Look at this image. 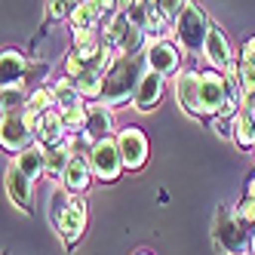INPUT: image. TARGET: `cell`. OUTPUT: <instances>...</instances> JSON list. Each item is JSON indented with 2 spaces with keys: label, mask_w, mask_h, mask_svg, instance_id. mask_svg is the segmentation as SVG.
Here are the masks:
<instances>
[{
  "label": "cell",
  "mask_w": 255,
  "mask_h": 255,
  "mask_svg": "<svg viewBox=\"0 0 255 255\" xmlns=\"http://www.w3.org/2000/svg\"><path fill=\"white\" fill-rule=\"evenodd\" d=\"M120 9L129 15V22L138 25L151 40L169 37L172 34V22L163 15V9L157 6V0H120Z\"/></svg>",
  "instance_id": "5b68a950"
},
{
  "label": "cell",
  "mask_w": 255,
  "mask_h": 255,
  "mask_svg": "<svg viewBox=\"0 0 255 255\" xmlns=\"http://www.w3.org/2000/svg\"><path fill=\"white\" fill-rule=\"evenodd\" d=\"M12 163L19 166L31 181H37L40 175H46V148L43 144H31V148H25L22 154H15Z\"/></svg>",
  "instance_id": "44dd1931"
},
{
  "label": "cell",
  "mask_w": 255,
  "mask_h": 255,
  "mask_svg": "<svg viewBox=\"0 0 255 255\" xmlns=\"http://www.w3.org/2000/svg\"><path fill=\"white\" fill-rule=\"evenodd\" d=\"M181 49L175 40L169 37H157V40H148V46H144V62H148V71H154V74L160 77H178L181 71Z\"/></svg>",
  "instance_id": "8992f818"
},
{
  "label": "cell",
  "mask_w": 255,
  "mask_h": 255,
  "mask_svg": "<svg viewBox=\"0 0 255 255\" xmlns=\"http://www.w3.org/2000/svg\"><path fill=\"white\" fill-rule=\"evenodd\" d=\"M120 9V0H80V6L71 12V31L89 28V31H102L108 22L114 19V12Z\"/></svg>",
  "instance_id": "ba28073f"
},
{
  "label": "cell",
  "mask_w": 255,
  "mask_h": 255,
  "mask_svg": "<svg viewBox=\"0 0 255 255\" xmlns=\"http://www.w3.org/2000/svg\"><path fill=\"white\" fill-rule=\"evenodd\" d=\"M89 163H93V175L105 185H114V181L123 175L126 163L120 157V148H117V135L114 138H105V141H96L93 151H89Z\"/></svg>",
  "instance_id": "52a82bcc"
},
{
  "label": "cell",
  "mask_w": 255,
  "mask_h": 255,
  "mask_svg": "<svg viewBox=\"0 0 255 255\" xmlns=\"http://www.w3.org/2000/svg\"><path fill=\"white\" fill-rule=\"evenodd\" d=\"M71 157H74V151L68 148V141L56 144V148H46V175L49 178H62L65 169H68V163H71Z\"/></svg>",
  "instance_id": "d4e9b609"
},
{
  "label": "cell",
  "mask_w": 255,
  "mask_h": 255,
  "mask_svg": "<svg viewBox=\"0 0 255 255\" xmlns=\"http://www.w3.org/2000/svg\"><path fill=\"white\" fill-rule=\"evenodd\" d=\"M212 126H215V132L222 135V138H234V120L231 117H212Z\"/></svg>",
  "instance_id": "836d02e7"
},
{
  "label": "cell",
  "mask_w": 255,
  "mask_h": 255,
  "mask_svg": "<svg viewBox=\"0 0 255 255\" xmlns=\"http://www.w3.org/2000/svg\"><path fill=\"white\" fill-rule=\"evenodd\" d=\"M80 6V0H49V19H56V22H62V19H71V12H74Z\"/></svg>",
  "instance_id": "f546056e"
},
{
  "label": "cell",
  "mask_w": 255,
  "mask_h": 255,
  "mask_svg": "<svg viewBox=\"0 0 255 255\" xmlns=\"http://www.w3.org/2000/svg\"><path fill=\"white\" fill-rule=\"evenodd\" d=\"M71 43H74V49H83V46H93V43H102V31H89V28H77V31H71Z\"/></svg>",
  "instance_id": "4dcf8cb0"
},
{
  "label": "cell",
  "mask_w": 255,
  "mask_h": 255,
  "mask_svg": "<svg viewBox=\"0 0 255 255\" xmlns=\"http://www.w3.org/2000/svg\"><path fill=\"white\" fill-rule=\"evenodd\" d=\"M228 74L222 71H200V105H203V114L206 120L218 117L228 105Z\"/></svg>",
  "instance_id": "9c48e42d"
},
{
  "label": "cell",
  "mask_w": 255,
  "mask_h": 255,
  "mask_svg": "<svg viewBox=\"0 0 255 255\" xmlns=\"http://www.w3.org/2000/svg\"><path fill=\"white\" fill-rule=\"evenodd\" d=\"M71 197H74V194H71V191H65V188L49 194V222H52V225L59 222V215H62V212H65V206L71 203Z\"/></svg>",
  "instance_id": "f1b7e54d"
},
{
  "label": "cell",
  "mask_w": 255,
  "mask_h": 255,
  "mask_svg": "<svg viewBox=\"0 0 255 255\" xmlns=\"http://www.w3.org/2000/svg\"><path fill=\"white\" fill-rule=\"evenodd\" d=\"M114 108H108L105 102H86V135L89 141H105V138H114Z\"/></svg>",
  "instance_id": "2e32d148"
},
{
  "label": "cell",
  "mask_w": 255,
  "mask_h": 255,
  "mask_svg": "<svg viewBox=\"0 0 255 255\" xmlns=\"http://www.w3.org/2000/svg\"><path fill=\"white\" fill-rule=\"evenodd\" d=\"M237 77L243 83V93H255V37L243 43V52L237 59Z\"/></svg>",
  "instance_id": "603a6c76"
},
{
  "label": "cell",
  "mask_w": 255,
  "mask_h": 255,
  "mask_svg": "<svg viewBox=\"0 0 255 255\" xmlns=\"http://www.w3.org/2000/svg\"><path fill=\"white\" fill-rule=\"evenodd\" d=\"M49 86H52V93H56L59 108H74V105H83V102H86V99L80 96L77 83L71 80V77H59V80H52Z\"/></svg>",
  "instance_id": "4316f807"
},
{
  "label": "cell",
  "mask_w": 255,
  "mask_h": 255,
  "mask_svg": "<svg viewBox=\"0 0 255 255\" xmlns=\"http://www.w3.org/2000/svg\"><path fill=\"white\" fill-rule=\"evenodd\" d=\"M28 74H31V65L22 49L6 46L0 52V80H3V86H19L28 80Z\"/></svg>",
  "instance_id": "ffe728a7"
},
{
  "label": "cell",
  "mask_w": 255,
  "mask_h": 255,
  "mask_svg": "<svg viewBox=\"0 0 255 255\" xmlns=\"http://www.w3.org/2000/svg\"><path fill=\"white\" fill-rule=\"evenodd\" d=\"M3 181H6V197H9L22 212H31V209H34V181H31L19 166H15V163H9V166H6Z\"/></svg>",
  "instance_id": "e0dca14e"
},
{
  "label": "cell",
  "mask_w": 255,
  "mask_h": 255,
  "mask_svg": "<svg viewBox=\"0 0 255 255\" xmlns=\"http://www.w3.org/2000/svg\"><path fill=\"white\" fill-rule=\"evenodd\" d=\"M163 93H166V77H160V74H154V71H148V74L141 77L135 96H132V108H135V111H141V114H148V111H154V108L160 105Z\"/></svg>",
  "instance_id": "d6986e66"
},
{
  "label": "cell",
  "mask_w": 255,
  "mask_h": 255,
  "mask_svg": "<svg viewBox=\"0 0 255 255\" xmlns=\"http://www.w3.org/2000/svg\"><path fill=\"white\" fill-rule=\"evenodd\" d=\"M59 102H56V93H52V86H37L31 89V99H28V117H37V114H46V111H56Z\"/></svg>",
  "instance_id": "cb8c5ba5"
},
{
  "label": "cell",
  "mask_w": 255,
  "mask_h": 255,
  "mask_svg": "<svg viewBox=\"0 0 255 255\" xmlns=\"http://www.w3.org/2000/svg\"><path fill=\"white\" fill-rule=\"evenodd\" d=\"M234 144L240 151H252L255 148V114H252V108L246 102L240 108V114L234 117Z\"/></svg>",
  "instance_id": "7402d4cb"
},
{
  "label": "cell",
  "mask_w": 255,
  "mask_h": 255,
  "mask_svg": "<svg viewBox=\"0 0 255 255\" xmlns=\"http://www.w3.org/2000/svg\"><path fill=\"white\" fill-rule=\"evenodd\" d=\"M212 243L222 255H249L252 231L246 228L240 212L222 203L215 209V222H212Z\"/></svg>",
  "instance_id": "7a4b0ae2"
},
{
  "label": "cell",
  "mask_w": 255,
  "mask_h": 255,
  "mask_svg": "<svg viewBox=\"0 0 255 255\" xmlns=\"http://www.w3.org/2000/svg\"><path fill=\"white\" fill-rule=\"evenodd\" d=\"M138 255H151V252H138Z\"/></svg>",
  "instance_id": "8d00e7d4"
},
{
  "label": "cell",
  "mask_w": 255,
  "mask_h": 255,
  "mask_svg": "<svg viewBox=\"0 0 255 255\" xmlns=\"http://www.w3.org/2000/svg\"><path fill=\"white\" fill-rule=\"evenodd\" d=\"M203 56H206L209 68H212V71H222V74H231V71L237 68L231 40H228V34L218 28V25L209 28V37H206V46H203Z\"/></svg>",
  "instance_id": "5bb4252c"
},
{
  "label": "cell",
  "mask_w": 255,
  "mask_h": 255,
  "mask_svg": "<svg viewBox=\"0 0 255 255\" xmlns=\"http://www.w3.org/2000/svg\"><path fill=\"white\" fill-rule=\"evenodd\" d=\"M28 86L19 83V86H3V96H0V108H3V114H19L28 108Z\"/></svg>",
  "instance_id": "484cf974"
},
{
  "label": "cell",
  "mask_w": 255,
  "mask_h": 255,
  "mask_svg": "<svg viewBox=\"0 0 255 255\" xmlns=\"http://www.w3.org/2000/svg\"><path fill=\"white\" fill-rule=\"evenodd\" d=\"M31 120V129H34V138L43 148H56V144H65L68 141V129L62 123V111H46V114H37V117H28Z\"/></svg>",
  "instance_id": "9a60e30c"
},
{
  "label": "cell",
  "mask_w": 255,
  "mask_h": 255,
  "mask_svg": "<svg viewBox=\"0 0 255 255\" xmlns=\"http://www.w3.org/2000/svg\"><path fill=\"white\" fill-rule=\"evenodd\" d=\"M86 225H89V209L83 203V197H71V203L65 206V212L59 215V222H56V231L62 237V243L68 249H74L80 240H83V234H86Z\"/></svg>",
  "instance_id": "8fae6325"
},
{
  "label": "cell",
  "mask_w": 255,
  "mask_h": 255,
  "mask_svg": "<svg viewBox=\"0 0 255 255\" xmlns=\"http://www.w3.org/2000/svg\"><path fill=\"white\" fill-rule=\"evenodd\" d=\"M185 3H188V0H157V6L163 9V15H166L169 22H175V19H178V12L185 9Z\"/></svg>",
  "instance_id": "d6a6232c"
},
{
  "label": "cell",
  "mask_w": 255,
  "mask_h": 255,
  "mask_svg": "<svg viewBox=\"0 0 255 255\" xmlns=\"http://www.w3.org/2000/svg\"><path fill=\"white\" fill-rule=\"evenodd\" d=\"M144 74H148L144 56H117L111 71L105 74V89H102L99 102H105L108 108H120L126 102H132V96H135V89H138Z\"/></svg>",
  "instance_id": "6da1fadb"
},
{
  "label": "cell",
  "mask_w": 255,
  "mask_h": 255,
  "mask_svg": "<svg viewBox=\"0 0 255 255\" xmlns=\"http://www.w3.org/2000/svg\"><path fill=\"white\" fill-rule=\"evenodd\" d=\"M175 102L185 114H191L194 120H206L203 105H200V71L197 68H185L175 77Z\"/></svg>",
  "instance_id": "4fadbf2b"
},
{
  "label": "cell",
  "mask_w": 255,
  "mask_h": 255,
  "mask_svg": "<svg viewBox=\"0 0 255 255\" xmlns=\"http://www.w3.org/2000/svg\"><path fill=\"white\" fill-rule=\"evenodd\" d=\"M237 212H240V218L246 222V228L255 234V200L252 197H243V203L237 206Z\"/></svg>",
  "instance_id": "1f68e13d"
},
{
  "label": "cell",
  "mask_w": 255,
  "mask_h": 255,
  "mask_svg": "<svg viewBox=\"0 0 255 255\" xmlns=\"http://www.w3.org/2000/svg\"><path fill=\"white\" fill-rule=\"evenodd\" d=\"M102 40L108 46H114L117 56H144V46H148L151 37L138 25H132L123 9H117L114 19L102 28Z\"/></svg>",
  "instance_id": "277c9868"
},
{
  "label": "cell",
  "mask_w": 255,
  "mask_h": 255,
  "mask_svg": "<svg viewBox=\"0 0 255 255\" xmlns=\"http://www.w3.org/2000/svg\"><path fill=\"white\" fill-rule=\"evenodd\" d=\"M246 197H252V200H255V172L249 175V188H246Z\"/></svg>",
  "instance_id": "e575fe53"
},
{
  "label": "cell",
  "mask_w": 255,
  "mask_h": 255,
  "mask_svg": "<svg viewBox=\"0 0 255 255\" xmlns=\"http://www.w3.org/2000/svg\"><path fill=\"white\" fill-rule=\"evenodd\" d=\"M117 148H120V157L126 163V169L135 172L148 163V154H151V141L138 126H123L117 132Z\"/></svg>",
  "instance_id": "7c38bea8"
},
{
  "label": "cell",
  "mask_w": 255,
  "mask_h": 255,
  "mask_svg": "<svg viewBox=\"0 0 255 255\" xmlns=\"http://www.w3.org/2000/svg\"><path fill=\"white\" fill-rule=\"evenodd\" d=\"M0 144H3V151H9V154H22L25 148L37 144L31 120H28V111L3 114V120H0Z\"/></svg>",
  "instance_id": "30bf717a"
},
{
  "label": "cell",
  "mask_w": 255,
  "mask_h": 255,
  "mask_svg": "<svg viewBox=\"0 0 255 255\" xmlns=\"http://www.w3.org/2000/svg\"><path fill=\"white\" fill-rule=\"evenodd\" d=\"M249 255H255V234H252V246H249Z\"/></svg>",
  "instance_id": "d590c367"
},
{
  "label": "cell",
  "mask_w": 255,
  "mask_h": 255,
  "mask_svg": "<svg viewBox=\"0 0 255 255\" xmlns=\"http://www.w3.org/2000/svg\"><path fill=\"white\" fill-rule=\"evenodd\" d=\"M59 111H62V123H65L68 135H77L86 129V102L74 105V108H59Z\"/></svg>",
  "instance_id": "83f0119b"
},
{
  "label": "cell",
  "mask_w": 255,
  "mask_h": 255,
  "mask_svg": "<svg viewBox=\"0 0 255 255\" xmlns=\"http://www.w3.org/2000/svg\"><path fill=\"white\" fill-rule=\"evenodd\" d=\"M209 15L203 12V6L194 3V0H188L185 9L178 12V19L172 22V37L178 40V46L188 52V56H200L206 46V37H209Z\"/></svg>",
  "instance_id": "3957f363"
},
{
  "label": "cell",
  "mask_w": 255,
  "mask_h": 255,
  "mask_svg": "<svg viewBox=\"0 0 255 255\" xmlns=\"http://www.w3.org/2000/svg\"><path fill=\"white\" fill-rule=\"evenodd\" d=\"M93 178H96V175H93L89 154H74V157H71V163H68V169H65V175H62L59 181H62L65 191L83 197V191H89V185H93Z\"/></svg>",
  "instance_id": "ac0fdd59"
}]
</instances>
